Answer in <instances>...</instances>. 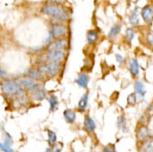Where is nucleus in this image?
<instances>
[{
    "instance_id": "obj_12",
    "label": "nucleus",
    "mask_w": 153,
    "mask_h": 152,
    "mask_svg": "<svg viewBox=\"0 0 153 152\" xmlns=\"http://www.w3.org/2000/svg\"><path fill=\"white\" fill-rule=\"evenodd\" d=\"M76 82L78 85H79L82 87L86 88L88 86V82H89V77H88V75L82 73L78 76Z\"/></svg>"
},
{
    "instance_id": "obj_26",
    "label": "nucleus",
    "mask_w": 153,
    "mask_h": 152,
    "mask_svg": "<svg viewBox=\"0 0 153 152\" xmlns=\"http://www.w3.org/2000/svg\"><path fill=\"white\" fill-rule=\"evenodd\" d=\"M127 102L129 105H134L137 102V97H136V94L135 93H131L127 98Z\"/></svg>"
},
{
    "instance_id": "obj_7",
    "label": "nucleus",
    "mask_w": 153,
    "mask_h": 152,
    "mask_svg": "<svg viewBox=\"0 0 153 152\" xmlns=\"http://www.w3.org/2000/svg\"><path fill=\"white\" fill-rule=\"evenodd\" d=\"M16 83L21 86V88H25V89H28V91H31L33 89L34 86H35L36 83L34 82L32 79L30 77H19L16 80Z\"/></svg>"
},
{
    "instance_id": "obj_2",
    "label": "nucleus",
    "mask_w": 153,
    "mask_h": 152,
    "mask_svg": "<svg viewBox=\"0 0 153 152\" xmlns=\"http://www.w3.org/2000/svg\"><path fill=\"white\" fill-rule=\"evenodd\" d=\"M1 90L2 93L7 95H19L21 93V86L16 82L4 80L1 83Z\"/></svg>"
},
{
    "instance_id": "obj_33",
    "label": "nucleus",
    "mask_w": 153,
    "mask_h": 152,
    "mask_svg": "<svg viewBox=\"0 0 153 152\" xmlns=\"http://www.w3.org/2000/svg\"><path fill=\"white\" fill-rule=\"evenodd\" d=\"M129 1H131V2H132V3H136V2H137L139 0H129Z\"/></svg>"
},
{
    "instance_id": "obj_29",
    "label": "nucleus",
    "mask_w": 153,
    "mask_h": 152,
    "mask_svg": "<svg viewBox=\"0 0 153 152\" xmlns=\"http://www.w3.org/2000/svg\"><path fill=\"white\" fill-rule=\"evenodd\" d=\"M66 0H46L48 4H56V5H60L63 3L65 2Z\"/></svg>"
},
{
    "instance_id": "obj_21",
    "label": "nucleus",
    "mask_w": 153,
    "mask_h": 152,
    "mask_svg": "<svg viewBox=\"0 0 153 152\" xmlns=\"http://www.w3.org/2000/svg\"><path fill=\"white\" fill-rule=\"evenodd\" d=\"M49 102L50 104V110L51 111H54L56 110L58 105V98L55 96V95H51L49 98Z\"/></svg>"
},
{
    "instance_id": "obj_4",
    "label": "nucleus",
    "mask_w": 153,
    "mask_h": 152,
    "mask_svg": "<svg viewBox=\"0 0 153 152\" xmlns=\"http://www.w3.org/2000/svg\"><path fill=\"white\" fill-rule=\"evenodd\" d=\"M65 50H56L49 52L47 55V58L50 62L58 63L61 62L65 57Z\"/></svg>"
},
{
    "instance_id": "obj_10",
    "label": "nucleus",
    "mask_w": 153,
    "mask_h": 152,
    "mask_svg": "<svg viewBox=\"0 0 153 152\" xmlns=\"http://www.w3.org/2000/svg\"><path fill=\"white\" fill-rule=\"evenodd\" d=\"M139 63L136 58H133L130 61L129 63V71L131 74L134 77L137 76L139 74Z\"/></svg>"
},
{
    "instance_id": "obj_24",
    "label": "nucleus",
    "mask_w": 153,
    "mask_h": 152,
    "mask_svg": "<svg viewBox=\"0 0 153 152\" xmlns=\"http://www.w3.org/2000/svg\"><path fill=\"white\" fill-rule=\"evenodd\" d=\"M134 36V30L131 29V28H128L126 31V42L129 45H131V41L133 40V37Z\"/></svg>"
},
{
    "instance_id": "obj_17",
    "label": "nucleus",
    "mask_w": 153,
    "mask_h": 152,
    "mask_svg": "<svg viewBox=\"0 0 153 152\" xmlns=\"http://www.w3.org/2000/svg\"><path fill=\"white\" fill-rule=\"evenodd\" d=\"M134 90L136 93L138 94L140 96H144L146 93V90L144 89V86L140 81H136L134 83Z\"/></svg>"
},
{
    "instance_id": "obj_28",
    "label": "nucleus",
    "mask_w": 153,
    "mask_h": 152,
    "mask_svg": "<svg viewBox=\"0 0 153 152\" xmlns=\"http://www.w3.org/2000/svg\"><path fill=\"white\" fill-rule=\"evenodd\" d=\"M146 40H147L148 43L153 47V31H150L147 33Z\"/></svg>"
},
{
    "instance_id": "obj_35",
    "label": "nucleus",
    "mask_w": 153,
    "mask_h": 152,
    "mask_svg": "<svg viewBox=\"0 0 153 152\" xmlns=\"http://www.w3.org/2000/svg\"><path fill=\"white\" fill-rule=\"evenodd\" d=\"M46 152H51L50 149H49V150H47V151H46Z\"/></svg>"
},
{
    "instance_id": "obj_11",
    "label": "nucleus",
    "mask_w": 153,
    "mask_h": 152,
    "mask_svg": "<svg viewBox=\"0 0 153 152\" xmlns=\"http://www.w3.org/2000/svg\"><path fill=\"white\" fill-rule=\"evenodd\" d=\"M28 77H30L32 80H40L43 78V74L40 72V70L37 69L35 68L30 69L28 71Z\"/></svg>"
},
{
    "instance_id": "obj_1",
    "label": "nucleus",
    "mask_w": 153,
    "mask_h": 152,
    "mask_svg": "<svg viewBox=\"0 0 153 152\" xmlns=\"http://www.w3.org/2000/svg\"><path fill=\"white\" fill-rule=\"evenodd\" d=\"M41 11L45 14L52 16V17L58 20H67L70 18V14L61 5H56V4L46 5L41 9Z\"/></svg>"
},
{
    "instance_id": "obj_30",
    "label": "nucleus",
    "mask_w": 153,
    "mask_h": 152,
    "mask_svg": "<svg viewBox=\"0 0 153 152\" xmlns=\"http://www.w3.org/2000/svg\"><path fill=\"white\" fill-rule=\"evenodd\" d=\"M102 152H116V150L114 145H108L104 148Z\"/></svg>"
},
{
    "instance_id": "obj_32",
    "label": "nucleus",
    "mask_w": 153,
    "mask_h": 152,
    "mask_svg": "<svg viewBox=\"0 0 153 152\" xmlns=\"http://www.w3.org/2000/svg\"><path fill=\"white\" fill-rule=\"evenodd\" d=\"M4 72H3V69H1L0 70V76H1V77H4Z\"/></svg>"
},
{
    "instance_id": "obj_22",
    "label": "nucleus",
    "mask_w": 153,
    "mask_h": 152,
    "mask_svg": "<svg viewBox=\"0 0 153 152\" xmlns=\"http://www.w3.org/2000/svg\"><path fill=\"white\" fill-rule=\"evenodd\" d=\"M120 31V25H114V26L111 28V31H109L108 37H110L111 39L114 38V37L119 34Z\"/></svg>"
},
{
    "instance_id": "obj_27",
    "label": "nucleus",
    "mask_w": 153,
    "mask_h": 152,
    "mask_svg": "<svg viewBox=\"0 0 153 152\" xmlns=\"http://www.w3.org/2000/svg\"><path fill=\"white\" fill-rule=\"evenodd\" d=\"M0 148H1V151H3L4 152H13V149H11L10 148V146L7 144H3V143H1L0 144Z\"/></svg>"
},
{
    "instance_id": "obj_23",
    "label": "nucleus",
    "mask_w": 153,
    "mask_h": 152,
    "mask_svg": "<svg viewBox=\"0 0 153 152\" xmlns=\"http://www.w3.org/2000/svg\"><path fill=\"white\" fill-rule=\"evenodd\" d=\"M32 97L34 99L37 100V101H41V100L44 99L45 97H46V92L43 89L37 91V92L32 93Z\"/></svg>"
},
{
    "instance_id": "obj_25",
    "label": "nucleus",
    "mask_w": 153,
    "mask_h": 152,
    "mask_svg": "<svg viewBox=\"0 0 153 152\" xmlns=\"http://www.w3.org/2000/svg\"><path fill=\"white\" fill-rule=\"evenodd\" d=\"M142 152H153V140L148 142L143 145Z\"/></svg>"
},
{
    "instance_id": "obj_20",
    "label": "nucleus",
    "mask_w": 153,
    "mask_h": 152,
    "mask_svg": "<svg viewBox=\"0 0 153 152\" xmlns=\"http://www.w3.org/2000/svg\"><path fill=\"white\" fill-rule=\"evenodd\" d=\"M97 38H98V34L97 31H88V35H87V39H88V42L90 44H93L97 41Z\"/></svg>"
},
{
    "instance_id": "obj_34",
    "label": "nucleus",
    "mask_w": 153,
    "mask_h": 152,
    "mask_svg": "<svg viewBox=\"0 0 153 152\" xmlns=\"http://www.w3.org/2000/svg\"><path fill=\"white\" fill-rule=\"evenodd\" d=\"M53 152H61V150H60V149H58V148H55V150H54Z\"/></svg>"
},
{
    "instance_id": "obj_6",
    "label": "nucleus",
    "mask_w": 153,
    "mask_h": 152,
    "mask_svg": "<svg viewBox=\"0 0 153 152\" xmlns=\"http://www.w3.org/2000/svg\"><path fill=\"white\" fill-rule=\"evenodd\" d=\"M67 46V40H56L51 42L46 47L48 52H52L56 50H64Z\"/></svg>"
},
{
    "instance_id": "obj_8",
    "label": "nucleus",
    "mask_w": 153,
    "mask_h": 152,
    "mask_svg": "<svg viewBox=\"0 0 153 152\" xmlns=\"http://www.w3.org/2000/svg\"><path fill=\"white\" fill-rule=\"evenodd\" d=\"M141 16L146 23H150L153 19V8L151 5H146L141 10Z\"/></svg>"
},
{
    "instance_id": "obj_13",
    "label": "nucleus",
    "mask_w": 153,
    "mask_h": 152,
    "mask_svg": "<svg viewBox=\"0 0 153 152\" xmlns=\"http://www.w3.org/2000/svg\"><path fill=\"white\" fill-rule=\"evenodd\" d=\"M84 128L88 133L93 132L96 128V124L94 121L90 117L85 118V122H84Z\"/></svg>"
},
{
    "instance_id": "obj_19",
    "label": "nucleus",
    "mask_w": 153,
    "mask_h": 152,
    "mask_svg": "<svg viewBox=\"0 0 153 152\" xmlns=\"http://www.w3.org/2000/svg\"><path fill=\"white\" fill-rule=\"evenodd\" d=\"M47 134H48V142H49V145H50L51 147H53V146L55 145L57 140L56 134H55V132L50 131V130H48Z\"/></svg>"
},
{
    "instance_id": "obj_18",
    "label": "nucleus",
    "mask_w": 153,
    "mask_h": 152,
    "mask_svg": "<svg viewBox=\"0 0 153 152\" xmlns=\"http://www.w3.org/2000/svg\"><path fill=\"white\" fill-rule=\"evenodd\" d=\"M118 128L120 130H121L123 132H126L128 131V128H127L126 125V118L123 116H120L118 118Z\"/></svg>"
},
{
    "instance_id": "obj_31",
    "label": "nucleus",
    "mask_w": 153,
    "mask_h": 152,
    "mask_svg": "<svg viewBox=\"0 0 153 152\" xmlns=\"http://www.w3.org/2000/svg\"><path fill=\"white\" fill-rule=\"evenodd\" d=\"M116 59H117V61L118 63H122L123 62V60H124L123 58L120 55H116Z\"/></svg>"
},
{
    "instance_id": "obj_16",
    "label": "nucleus",
    "mask_w": 153,
    "mask_h": 152,
    "mask_svg": "<svg viewBox=\"0 0 153 152\" xmlns=\"http://www.w3.org/2000/svg\"><path fill=\"white\" fill-rule=\"evenodd\" d=\"M139 22L140 21H139L138 16V8H136L129 16V22L132 25H137L139 24Z\"/></svg>"
},
{
    "instance_id": "obj_9",
    "label": "nucleus",
    "mask_w": 153,
    "mask_h": 152,
    "mask_svg": "<svg viewBox=\"0 0 153 152\" xmlns=\"http://www.w3.org/2000/svg\"><path fill=\"white\" fill-rule=\"evenodd\" d=\"M150 135V131L146 126H142L137 130V139L139 141H143L146 139Z\"/></svg>"
},
{
    "instance_id": "obj_14",
    "label": "nucleus",
    "mask_w": 153,
    "mask_h": 152,
    "mask_svg": "<svg viewBox=\"0 0 153 152\" xmlns=\"http://www.w3.org/2000/svg\"><path fill=\"white\" fill-rule=\"evenodd\" d=\"M64 117L65 119L66 122L67 123L72 124L75 122L76 120V113L73 110H70V109H67V110H65L64 112Z\"/></svg>"
},
{
    "instance_id": "obj_3",
    "label": "nucleus",
    "mask_w": 153,
    "mask_h": 152,
    "mask_svg": "<svg viewBox=\"0 0 153 152\" xmlns=\"http://www.w3.org/2000/svg\"><path fill=\"white\" fill-rule=\"evenodd\" d=\"M61 69V66L57 63L49 62V63L43 64L39 67V70L42 74L46 75L49 77H53L56 75Z\"/></svg>"
},
{
    "instance_id": "obj_5",
    "label": "nucleus",
    "mask_w": 153,
    "mask_h": 152,
    "mask_svg": "<svg viewBox=\"0 0 153 152\" xmlns=\"http://www.w3.org/2000/svg\"><path fill=\"white\" fill-rule=\"evenodd\" d=\"M67 32V28L63 24H55L52 26V34L55 39H59L66 35Z\"/></svg>"
},
{
    "instance_id": "obj_15",
    "label": "nucleus",
    "mask_w": 153,
    "mask_h": 152,
    "mask_svg": "<svg viewBox=\"0 0 153 152\" xmlns=\"http://www.w3.org/2000/svg\"><path fill=\"white\" fill-rule=\"evenodd\" d=\"M88 94L85 93L83 95H82V98H80L79 101V110H82V111H84L85 110V109L87 108V106H88Z\"/></svg>"
}]
</instances>
